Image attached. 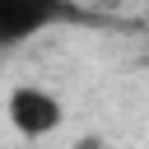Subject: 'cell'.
Wrapping results in <instances>:
<instances>
[{
	"mask_svg": "<svg viewBox=\"0 0 149 149\" xmlns=\"http://www.w3.org/2000/svg\"><path fill=\"white\" fill-rule=\"evenodd\" d=\"M5 116L23 140H47L65 126V102L42 84H14L5 98Z\"/></svg>",
	"mask_w": 149,
	"mask_h": 149,
	"instance_id": "2",
	"label": "cell"
},
{
	"mask_svg": "<svg viewBox=\"0 0 149 149\" xmlns=\"http://www.w3.org/2000/svg\"><path fill=\"white\" fill-rule=\"evenodd\" d=\"M74 19H84L74 0H0V51H14L28 37Z\"/></svg>",
	"mask_w": 149,
	"mask_h": 149,
	"instance_id": "1",
	"label": "cell"
}]
</instances>
